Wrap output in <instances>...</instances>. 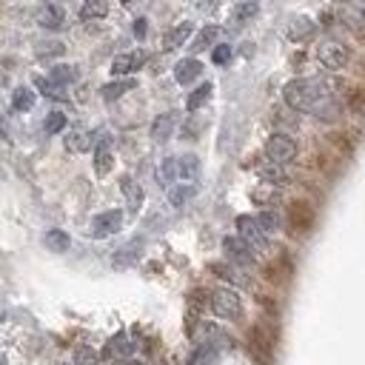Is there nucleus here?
Listing matches in <instances>:
<instances>
[{
	"label": "nucleus",
	"mask_w": 365,
	"mask_h": 365,
	"mask_svg": "<svg viewBox=\"0 0 365 365\" xmlns=\"http://www.w3.org/2000/svg\"><path fill=\"white\" fill-rule=\"evenodd\" d=\"M78 80V69L74 66H54L52 69V83H57V86H66V83H74Z\"/></svg>",
	"instance_id": "28"
},
{
	"label": "nucleus",
	"mask_w": 365,
	"mask_h": 365,
	"mask_svg": "<svg viewBox=\"0 0 365 365\" xmlns=\"http://www.w3.org/2000/svg\"><path fill=\"white\" fill-rule=\"evenodd\" d=\"M285 220H288V228H291L294 234L305 237L314 232L317 225V211L309 200H291L288 203V211H285Z\"/></svg>",
	"instance_id": "2"
},
{
	"label": "nucleus",
	"mask_w": 365,
	"mask_h": 365,
	"mask_svg": "<svg viewBox=\"0 0 365 365\" xmlns=\"http://www.w3.org/2000/svg\"><path fill=\"white\" fill-rule=\"evenodd\" d=\"M120 191H123L126 200H129V208H131V211H137L140 203H143V191H140V186L134 183L131 177H123V180H120Z\"/></svg>",
	"instance_id": "21"
},
{
	"label": "nucleus",
	"mask_w": 365,
	"mask_h": 365,
	"mask_svg": "<svg viewBox=\"0 0 365 365\" xmlns=\"http://www.w3.org/2000/svg\"><path fill=\"white\" fill-rule=\"evenodd\" d=\"M123 225V214L120 211H103V214H98L91 220V237H109V234H118Z\"/></svg>",
	"instance_id": "8"
},
{
	"label": "nucleus",
	"mask_w": 365,
	"mask_h": 365,
	"mask_svg": "<svg viewBox=\"0 0 365 365\" xmlns=\"http://www.w3.org/2000/svg\"><path fill=\"white\" fill-rule=\"evenodd\" d=\"M211 60H214L217 66H225L228 60H232V46H225V43H220L214 52H211Z\"/></svg>",
	"instance_id": "38"
},
{
	"label": "nucleus",
	"mask_w": 365,
	"mask_h": 365,
	"mask_svg": "<svg viewBox=\"0 0 365 365\" xmlns=\"http://www.w3.org/2000/svg\"><path fill=\"white\" fill-rule=\"evenodd\" d=\"M200 71H203V63L197 60V57H183V60L175 66V80L188 86V83H195L200 78Z\"/></svg>",
	"instance_id": "11"
},
{
	"label": "nucleus",
	"mask_w": 365,
	"mask_h": 365,
	"mask_svg": "<svg viewBox=\"0 0 365 365\" xmlns=\"http://www.w3.org/2000/svg\"><path fill=\"white\" fill-rule=\"evenodd\" d=\"M314 32H317V26H314L311 17H297L294 23H288V41H294V43L311 41Z\"/></svg>",
	"instance_id": "14"
},
{
	"label": "nucleus",
	"mask_w": 365,
	"mask_h": 365,
	"mask_svg": "<svg viewBox=\"0 0 365 365\" xmlns=\"http://www.w3.org/2000/svg\"><path fill=\"white\" fill-rule=\"evenodd\" d=\"M223 252H225V257L232 260L237 268L254 265V252H252V248H248L240 237H225V240H223Z\"/></svg>",
	"instance_id": "7"
},
{
	"label": "nucleus",
	"mask_w": 365,
	"mask_h": 365,
	"mask_svg": "<svg viewBox=\"0 0 365 365\" xmlns=\"http://www.w3.org/2000/svg\"><path fill=\"white\" fill-rule=\"evenodd\" d=\"M191 34H195V26H191V23H177L175 29H168V32L163 34V49H166V52L180 49Z\"/></svg>",
	"instance_id": "12"
},
{
	"label": "nucleus",
	"mask_w": 365,
	"mask_h": 365,
	"mask_svg": "<svg viewBox=\"0 0 365 365\" xmlns=\"http://www.w3.org/2000/svg\"><path fill=\"white\" fill-rule=\"evenodd\" d=\"M260 177L268 183V186H285L288 183V175H285V171H283V166H274V163H268V166H263L260 168Z\"/></svg>",
	"instance_id": "26"
},
{
	"label": "nucleus",
	"mask_w": 365,
	"mask_h": 365,
	"mask_svg": "<svg viewBox=\"0 0 365 365\" xmlns=\"http://www.w3.org/2000/svg\"><path fill=\"white\" fill-rule=\"evenodd\" d=\"M357 143H360V134L357 131H337V134H331V146L340 151L342 157H351Z\"/></svg>",
	"instance_id": "17"
},
{
	"label": "nucleus",
	"mask_w": 365,
	"mask_h": 365,
	"mask_svg": "<svg viewBox=\"0 0 365 365\" xmlns=\"http://www.w3.org/2000/svg\"><path fill=\"white\" fill-rule=\"evenodd\" d=\"M257 12H260L257 3H245V6H237L234 9V17H237V21H248V17H254Z\"/></svg>",
	"instance_id": "40"
},
{
	"label": "nucleus",
	"mask_w": 365,
	"mask_h": 365,
	"mask_svg": "<svg viewBox=\"0 0 365 365\" xmlns=\"http://www.w3.org/2000/svg\"><path fill=\"white\" fill-rule=\"evenodd\" d=\"M34 86L41 89V91L46 94V98H66V94H63V86L52 83L49 78H34Z\"/></svg>",
	"instance_id": "32"
},
{
	"label": "nucleus",
	"mask_w": 365,
	"mask_h": 365,
	"mask_svg": "<svg viewBox=\"0 0 365 365\" xmlns=\"http://www.w3.org/2000/svg\"><path fill=\"white\" fill-rule=\"evenodd\" d=\"M74 365H98V351L89 349V345H80L74 351Z\"/></svg>",
	"instance_id": "35"
},
{
	"label": "nucleus",
	"mask_w": 365,
	"mask_h": 365,
	"mask_svg": "<svg viewBox=\"0 0 365 365\" xmlns=\"http://www.w3.org/2000/svg\"><path fill=\"white\" fill-rule=\"evenodd\" d=\"M175 126H177V111H166L155 123H151V137L163 143V140H168L171 134H175Z\"/></svg>",
	"instance_id": "13"
},
{
	"label": "nucleus",
	"mask_w": 365,
	"mask_h": 365,
	"mask_svg": "<svg viewBox=\"0 0 365 365\" xmlns=\"http://www.w3.org/2000/svg\"><path fill=\"white\" fill-rule=\"evenodd\" d=\"M32 106H34V91H29L26 86L14 89V94H12V109L14 111H29Z\"/></svg>",
	"instance_id": "27"
},
{
	"label": "nucleus",
	"mask_w": 365,
	"mask_h": 365,
	"mask_svg": "<svg viewBox=\"0 0 365 365\" xmlns=\"http://www.w3.org/2000/svg\"><path fill=\"white\" fill-rule=\"evenodd\" d=\"M109 14V3L106 0H89V3L80 6V21H98V17Z\"/></svg>",
	"instance_id": "23"
},
{
	"label": "nucleus",
	"mask_w": 365,
	"mask_h": 365,
	"mask_svg": "<svg viewBox=\"0 0 365 365\" xmlns=\"http://www.w3.org/2000/svg\"><path fill=\"white\" fill-rule=\"evenodd\" d=\"M37 23H41L43 29H52V32L63 29V26H66V12H63V6L46 3L41 12H37Z\"/></svg>",
	"instance_id": "10"
},
{
	"label": "nucleus",
	"mask_w": 365,
	"mask_h": 365,
	"mask_svg": "<svg viewBox=\"0 0 365 365\" xmlns=\"http://www.w3.org/2000/svg\"><path fill=\"white\" fill-rule=\"evenodd\" d=\"M297 151L300 148H297L294 137H288V134H283V131L272 134L268 143H265V155L274 166H288L291 160H297Z\"/></svg>",
	"instance_id": "4"
},
{
	"label": "nucleus",
	"mask_w": 365,
	"mask_h": 365,
	"mask_svg": "<svg viewBox=\"0 0 365 365\" xmlns=\"http://www.w3.org/2000/svg\"><path fill=\"white\" fill-rule=\"evenodd\" d=\"M214 362H217V349L211 342L197 345V351L191 354V360H188V365H214Z\"/></svg>",
	"instance_id": "22"
},
{
	"label": "nucleus",
	"mask_w": 365,
	"mask_h": 365,
	"mask_svg": "<svg viewBox=\"0 0 365 365\" xmlns=\"http://www.w3.org/2000/svg\"><path fill=\"white\" fill-rule=\"evenodd\" d=\"M0 365H6V357L3 354H0Z\"/></svg>",
	"instance_id": "45"
},
{
	"label": "nucleus",
	"mask_w": 365,
	"mask_h": 365,
	"mask_svg": "<svg viewBox=\"0 0 365 365\" xmlns=\"http://www.w3.org/2000/svg\"><path fill=\"white\" fill-rule=\"evenodd\" d=\"M237 228H240V240L252 248V252H254V248H260V252L268 248V237L260 228L257 217H237Z\"/></svg>",
	"instance_id": "6"
},
{
	"label": "nucleus",
	"mask_w": 365,
	"mask_h": 365,
	"mask_svg": "<svg viewBox=\"0 0 365 365\" xmlns=\"http://www.w3.org/2000/svg\"><path fill=\"white\" fill-rule=\"evenodd\" d=\"M146 60H148L146 52H126V54H118V57H114L111 71H114V74H134L137 69L146 66Z\"/></svg>",
	"instance_id": "9"
},
{
	"label": "nucleus",
	"mask_w": 365,
	"mask_h": 365,
	"mask_svg": "<svg viewBox=\"0 0 365 365\" xmlns=\"http://www.w3.org/2000/svg\"><path fill=\"white\" fill-rule=\"evenodd\" d=\"M195 186H183V188H175V191H171V203H175V206H183L191 195H195Z\"/></svg>",
	"instance_id": "39"
},
{
	"label": "nucleus",
	"mask_w": 365,
	"mask_h": 365,
	"mask_svg": "<svg viewBox=\"0 0 365 365\" xmlns=\"http://www.w3.org/2000/svg\"><path fill=\"white\" fill-rule=\"evenodd\" d=\"M177 166H180V175H183V177H191V180H195V177H197V171H200V163H197V157H195V155L180 157V160H177Z\"/></svg>",
	"instance_id": "33"
},
{
	"label": "nucleus",
	"mask_w": 365,
	"mask_h": 365,
	"mask_svg": "<svg viewBox=\"0 0 365 365\" xmlns=\"http://www.w3.org/2000/svg\"><path fill=\"white\" fill-rule=\"evenodd\" d=\"M134 86H137V80H131V78H129V80H114V83H106L100 94H103V100H106V103H111V100L123 98L126 91H131Z\"/></svg>",
	"instance_id": "19"
},
{
	"label": "nucleus",
	"mask_w": 365,
	"mask_h": 365,
	"mask_svg": "<svg viewBox=\"0 0 365 365\" xmlns=\"http://www.w3.org/2000/svg\"><path fill=\"white\" fill-rule=\"evenodd\" d=\"M114 166V157H111V151H109V137L98 143V151H94V171H98L100 177H106L109 171Z\"/></svg>",
	"instance_id": "18"
},
{
	"label": "nucleus",
	"mask_w": 365,
	"mask_h": 365,
	"mask_svg": "<svg viewBox=\"0 0 365 365\" xmlns=\"http://www.w3.org/2000/svg\"><path fill=\"white\" fill-rule=\"evenodd\" d=\"M334 80H325V78H294L291 83H285L283 89V98L285 103L297 109V111H317L325 100L334 98Z\"/></svg>",
	"instance_id": "1"
},
{
	"label": "nucleus",
	"mask_w": 365,
	"mask_h": 365,
	"mask_svg": "<svg viewBox=\"0 0 365 365\" xmlns=\"http://www.w3.org/2000/svg\"><path fill=\"white\" fill-rule=\"evenodd\" d=\"M208 305L220 320H240L243 317V300L234 288H214L208 294Z\"/></svg>",
	"instance_id": "3"
},
{
	"label": "nucleus",
	"mask_w": 365,
	"mask_h": 365,
	"mask_svg": "<svg viewBox=\"0 0 365 365\" xmlns=\"http://www.w3.org/2000/svg\"><path fill=\"white\" fill-rule=\"evenodd\" d=\"M357 69H360V74H362V78H365V57H362V60L357 63Z\"/></svg>",
	"instance_id": "42"
},
{
	"label": "nucleus",
	"mask_w": 365,
	"mask_h": 365,
	"mask_svg": "<svg viewBox=\"0 0 365 365\" xmlns=\"http://www.w3.org/2000/svg\"><path fill=\"white\" fill-rule=\"evenodd\" d=\"M217 34H220L217 26H206V29H200L197 37H195V43H191V49H195V52H206V49H211V46H214V41H217Z\"/></svg>",
	"instance_id": "24"
},
{
	"label": "nucleus",
	"mask_w": 365,
	"mask_h": 365,
	"mask_svg": "<svg viewBox=\"0 0 365 365\" xmlns=\"http://www.w3.org/2000/svg\"><path fill=\"white\" fill-rule=\"evenodd\" d=\"M43 243H46V248H49V252H57V254L69 252V245H71L69 234H66V232H60V228H52V232L43 237Z\"/></svg>",
	"instance_id": "20"
},
{
	"label": "nucleus",
	"mask_w": 365,
	"mask_h": 365,
	"mask_svg": "<svg viewBox=\"0 0 365 365\" xmlns=\"http://www.w3.org/2000/svg\"><path fill=\"white\" fill-rule=\"evenodd\" d=\"M257 223H260V228H263L265 234H268V232H277V228H280V217L272 214V211H263V214L257 217Z\"/></svg>",
	"instance_id": "36"
},
{
	"label": "nucleus",
	"mask_w": 365,
	"mask_h": 365,
	"mask_svg": "<svg viewBox=\"0 0 365 365\" xmlns=\"http://www.w3.org/2000/svg\"><path fill=\"white\" fill-rule=\"evenodd\" d=\"M345 103H349V111L357 114V118H365V89H351L349 98H345Z\"/></svg>",
	"instance_id": "29"
},
{
	"label": "nucleus",
	"mask_w": 365,
	"mask_h": 365,
	"mask_svg": "<svg viewBox=\"0 0 365 365\" xmlns=\"http://www.w3.org/2000/svg\"><path fill=\"white\" fill-rule=\"evenodd\" d=\"M63 43L60 41H46V43H37V49H34V54L37 57H57V54H63Z\"/></svg>",
	"instance_id": "34"
},
{
	"label": "nucleus",
	"mask_w": 365,
	"mask_h": 365,
	"mask_svg": "<svg viewBox=\"0 0 365 365\" xmlns=\"http://www.w3.org/2000/svg\"><path fill=\"white\" fill-rule=\"evenodd\" d=\"M94 137H98V134L83 131V129H74V131H69V137H66L63 143H66V151H71V155H80V151L91 148Z\"/></svg>",
	"instance_id": "15"
},
{
	"label": "nucleus",
	"mask_w": 365,
	"mask_h": 365,
	"mask_svg": "<svg viewBox=\"0 0 365 365\" xmlns=\"http://www.w3.org/2000/svg\"><path fill=\"white\" fill-rule=\"evenodd\" d=\"M120 365H140V362H137V360H123Z\"/></svg>",
	"instance_id": "43"
},
{
	"label": "nucleus",
	"mask_w": 365,
	"mask_h": 365,
	"mask_svg": "<svg viewBox=\"0 0 365 365\" xmlns=\"http://www.w3.org/2000/svg\"><path fill=\"white\" fill-rule=\"evenodd\" d=\"M357 34H360V41L365 43V29H357Z\"/></svg>",
	"instance_id": "44"
},
{
	"label": "nucleus",
	"mask_w": 365,
	"mask_h": 365,
	"mask_svg": "<svg viewBox=\"0 0 365 365\" xmlns=\"http://www.w3.org/2000/svg\"><path fill=\"white\" fill-rule=\"evenodd\" d=\"M109 351H111V354H131V351H134V342L126 340V337L120 334V337L111 340V349H109Z\"/></svg>",
	"instance_id": "37"
},
{
	"label": "nucleus",
	"mask_w": 365,
	"mask_h": 365,
	"mask_svg": "<svg viewBox=\"0 0 365 365\" xmlns=\"http://www.w3.org/2000/svg\"><path fill=\"white\" fill-rule=\"evenodd\" d=\"M211 91H214V86H211V83H200L195 91H191L188 94V100H186V109L188 111H197L208 98H211Z\"/></svg>",
	"instance_id": "25"
},
{
	"label": "nucleus",
	"mask_w": 365,
	"mask_h": 365,
	"mask_svg": "<svg viewBox=\"0 0 365 365\" xmlns=\"http://www.w3.org/2000/svg\"><path fill=\"white\" fill-rule=\"evenodd\" d=\"M146 23H148L146 17H140V21H134V34H137V37H146V29H148Z\"/></svg>",
	"instance_id": "41"
},
{
	"label": "nucleus",
	"mask_w": 365,
	"mask_h": 365,
	"mask_svg": "<svg viewBox=\"0 0 365 365\" xmlns=\"http://www.w3.org/2000/svg\"><path fill=\"white\" fill-rule=\"evenodd\" d=\"M177 175H180L177 160H175V157H166L163 166H160V180H163V186H171V183L177 180Z\"/></svg>",
	"instance_id": "30"
},
{
	"label": "nucleus",
	"mask_w": 365,
	"mask_h": 365,
	"mask_svg": "<svg viewBox=\"0 0 365 365\" xmlns=\"http://www.w3.org/2000/svg\"><path fill=\"white\" fill-rule=\"evenodd\" d=\"M317 57H320V63H322L325 69L337 71V69H342V66H349L351 49L345 46V43H340V41H322V43L317 46Z\"/></svg>",
	"instance_id": "5"
},
{
	"label": "nucleus",
	"mask_w": 365,
	"mask_h": 365,
	"mask_svg": "<svg viewBox=\"0 0 365 365\" xmlns=\"http://www.w3.org/2000/svg\"><path fill=\"white\" fill-rule=\"evenodd\" d=\"M211 272H214L217 277H223L225 283H232V285H240V288H248V285H252V280H248L237 265H223V263H214V265H211Z\"/></svg>",
	"instance_id": "16"
},
{
	"label": "nucleus",
	"mask_w": 365,
	"mask_h": 365,
	"mask_svg": "<svg viewBox=\"0 0 365 365\" xmlns=\"http://www.w3.org/2000/svg\"><path fill=\"white\" fill-rule=\"evenodd\" d=\"M43 129H46L49 134H60V131L66 129V114H63V111H49V118H46Z\"/></svg>",
	"instance_id": "31"
}]
</instances>
